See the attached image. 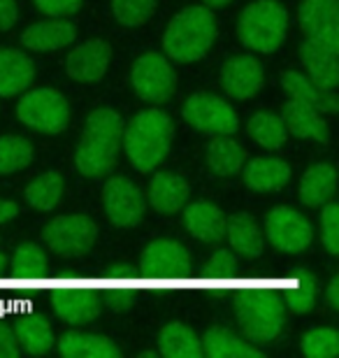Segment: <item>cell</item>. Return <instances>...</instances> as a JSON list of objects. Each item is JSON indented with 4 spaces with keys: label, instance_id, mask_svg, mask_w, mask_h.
Masks as SVG:
<instances>
[{
    "label": "cell",
    "instance_id": "cell-1",
    "mask_svg": "<svg viewBox=\"0 0 339 358\" xmlns=\"http://www.w3.org/2000/svg\"><path fill=\"white\" fill-rule=\"evenodd\" d=\"M228 282H233L228 293L237 296L235 321L242 331V338H247L254 345L272 342L286 324V305L279 300L281 291L258 289L244 272H237Z\"/></svg>",
    "mask_w": 339,
    "mask_h": 358
},
{
    "label": "cell",
    "instance_id": "cell-2",
    "mask_svg": "<svg viewBox=\"0 0 339 358\" xmlns=\"http://www.w3.org/2000/svg\"><path fill=\"white\" fill-rule=\"evenodd\" d=\"M124 126L121 114L112 107H98L86 117L75 152V166L79 173L91 179L110 173L121 152Z\"/></svg>",
    "mask_w": 339,
    "mask_h": 358
},
{
    "label": "cell",
    "instance_id": "cell-3",
    "mask_svg": "<svg viewBox=\"0 0 339 358\" xmlns=\"http://www.w3.org/2000/svg\"><path fill=\"white\" fill-rule=\"evenodd\" d=\"M175 138V124L161 107L137 112L131 124L124 126L121 147L137 173H154L168 156Z\"/></svg>",
    "mask_w": 339,
    "mask_h": 358
},
{
    "label": "cell",
    "instance_id": "cell-4",
    "mask_svg": "<svg viewBox=\"0 0 339 358\" xmlns=\"http://www.w3.org/2000/svg\"><path fill=\"white\" fill-rule=\"evenodd\" d=\"M216 35H219L216 14L207 5L184 7L165 28L163 54L172 63H196L209 54Z\"/></svg>",
    "mask_w": 339,
    "mask_h": 358
},
{
    "label": "cell",
    "instance_id": "cell-5",
    "mask_svg": "<svg viewBox=\"0 0 339 358\" xmlns=\"http://www.w3.org/2000/svg\"><path fill=\"white\" fill-rule=\"evenodd\" d=\"M237 33L251 52H277L288 35V10L279 0H254L242 10Z\"/></svg>",
    "mask_w": 339,
    "mask_h": 358
},
{
    "label": "cell",
    "instance_id": "cell-6",
    "mask_svg": "<svg viewBox=\"0 0 339 358\" xmlns=\"http://www.w3.org/2000/svg\"><path fill=\"white\" fill-rule=\"evenodd\" d=\"M339 31L312 35L305 38L300 47L302 66L307 68V77L326 100L328 114H337V82H339Z\"/></svg>",
    "mask_w": 339,
    "mask_h": 358
},
{
    "label": "cell",
    "instance_id": "cell-7",
    "mask_svg": "<svg viewBox=\"0 0 339 358\" xmlns=\"http://www.w3.org/2000/svg\"><path fill=\"white\" fill-rule=\"evenodd\" d=\"M100 238V228L86 214H61L42 228L40 242L61 259L89 254Z\"/></svg>",
    "mask_w": 339,
    "mask_h": 358
},
{
    "label": "cell",
    "instance_id": "cell-8",
    "mask_svg": "<svg viewBox=\"0 0 339 358\" xmlns=\"http://www.w3.org/2000/svg\"><path fill=\"white\" fill-rule=\"evenodd\" d=\"M17 117L28 128L59 135L70 126V105L61 91L42 87L26 91L24 98H19Z\"/></svg>",
    "mask_w": 339,
    "mask_h": 358
},
{
    "label": "cell",
    "instance_id": "cell-9",
    "mask_svg": "<svg viewBox=\"0 0 339 358\" xmlns=\"http://www.w3.org/2000/svg\"><path fill=\"white\" fill-rule=\"evenodd\" d=\"M184 119L196 131L207 135H235L240 131V117L235 107L209 91H196L186 98Z\"/></svg>",
    "mask_w": 339,
    "mask_h": 358
},
{
    "label": "cell",
    "instance_id": "cell-10",
    "mask_svg": "<svg viewBox=\"0 0 339 358\" xmlns=\"http://www.w3.org/2000/svg\"><path fill=\"white\" fill-rule=\"evenodd\" d=\"M189 266H191V256L182 242L170 238H158L151 240L140 254V268L144 270V275L135 279L140 282L142 293H151V284L156 279L170 275L177 282L179 277L189 272Z\"/></svg>",
    "mask_w": 339,
    "mask_h": 358
},
{
    "label": "cell",
    "instance_id": "cell-11",
    "mask_svg": "<svg viewBox=\"0 0 339 358\" xmlns=\"http://www.w3.org/2000/svg\"><path fill=\"white\" fill-rule=\"evenodd\" d=\"M131 84L142 100L161 105L175 93L177 75L165 54L144 52L142 56H137L131 68Z\"/></svg>",
    "mask_w": 339,
    "mask_h": 358
},
{
    "label": "cell",
    "instance_id": "cell-12",
    "mask_svg": "<svg viewBox=\"0 0 339 358\" xmlns=\"http://www.w3.org/2000/svg\"><path fill=\"white\" fill-rule=\"evenodd\" d=\"M265 238L279 252L302 254L314 242V228L298 210L277 205L265 217Z\"/></svg>",
    "mask_w": 339,
    "mask_h": 358
},
{
    "label": "cell",
    "instance_id": "cell-13",
    "mask_svg": "<svg viewBox=\"0 0 339 358\" xmlns=\"http://www.w3.org/2000/svg\"><path fill=\"white\" fill-rule=\"evenodd\" d=\"M103 205L107 217L114 226L131 228L144 217L147 212V198L144 191L137 186L131 177L117 175L110 177L103 186Z\"/></svg>",
    "mask_w": 339,
    "mask_h": 358
},
{
    "label": "cell",
    "instance_id": "cell-14",
    "mask_svg": "<svg viewBox=\"0 0 339 358\" xmlns=\"http://www.w3.org/2000/svg\"><path fill=\"white\" fill-rule=\"evenodd\" d=\"M112 47L103 38H89L72 49L66 59V73L79 84H98L107 75Z\"/></svg>",
    "mask_w": 339,
    "mask_h": 358
},
{
    "label": "cell",
    "instance_id": "cell-15",
    "mask_svg": "<svg viewBox=\"0 0 339 358\" xmlns=\"http://www.w3.org/2000/svg\"><path fill=\"white\" fill-rule=\"evenodd\" d=\"M219 80L230 98L251 100L265 87V70L251 54H237L221 66Z\"/></svg>",
    "mask_w": 339,
    "mask_h": 358
},
{
    "label": "cell",
    "instance_id": "cell-16",
    "mask_svg": "<svg viewBox=\"0 0 339 358\" xmlns=\"http://www.w3.org/2000/svg\"><path fill=\"white\" fill-rule=\"evenodd\" d=\"M281 121L286 126V133L300 140H314L321 142V145H330V140H333L330 126L323 119V114L316 107L302 103V100H288L284 105V112H281Z\"/></svg>",
    "mask_w": 339,
    "mask_h": 358
},
{
    "label": "cell",
    "instance_id": "cell-17",
    "mask_svg": "<svg viewBox=\"0 0 339 358\" xmlns=\"http://www.w3.org/2000/svg\"><path fill=\"white\" fill-rule=\"evenodd\" d=\"M184 226L200 242H221L226 238V214L209 200H193L184 205Z\"/></svg>",
    "mask_w": 339,
    "mask_h": 358
},
{
    "label": "cell",
    "instance_id": "cell-18",
    "mask_svg": "<svg viewBox=\"0 0 339 358\" xmlns=\"http://www.w3.org/2000/svg\"><path fill=\"white\" fill-rule=\"evenodd\" d=\"M244 184L256 193H277L291 182V166L279 156H258L244 163Z\"/></svg>",
    "mask_w": 339,
    "mask_h": 358
},
{
    "label": "cell",
    "instance_id": "cell-19",
    "mask_svg": "<svg viewBox=\"0 0 339 358\" xmlns=\"http://www.w3.org/2000/svg\"><path fill=\"white\" fill-rule=\"evenodd\" d=\"M35 80V66L31 56L21 49L0 47V98L21 96Z\"/></svg>",
    "mask_w": 339,
    "mask_h": 358
},
{
    "label": "cell",
    "instance_id": "cell-20",
    "mask_svg": "<svg viewBox=\"0 0 339 358\" xmlns=\"http://www.w3.org/2000/svg\"><path fill=\"white\" fill-rule=\"evenodd\" d=\"M191 198L189 179L177 173H156L149 182V203L158 214H177Z\"/></svg>",
    "mask_w": 339,
    "mask_h": 358
},
{
    "label": "cell",
    "instance_id": "cell-21",
    "mask_svg": "<svg viewBox=\"0 0 339 358\" xmlns=\"http://www.w3.org/2000/svg\"><path fill=\"white\" fill-rule=\"evenodd\" d=\"M77 40V28L70 21L52 19L31 24L21 33V45L31 52H59V49L72 45Z\"/></svg>",
    "mask_w": 339,
    "mask_h": 358
},
{
    "label": "cell",
    "instance_id": "cell-22",
    "mask_svg": "<svg viewBox=\"0 0 339 358\" xmlns=\"http://www.w3.org/2000/svg\"><path fill=\"white\" fill-rule=\"evenodd\" d=\"M226 238L230 249L244 259H258L265 252L263 228L247 212H237L226 219Z\"/></svg>",
    "mask_w": 339,
    "mask_h": 358
},
{
    "label": "cell",
    "instance_id": "cell-23",
    "mask_svg": "<svg viewBox=\"0 0 339 358\" xmlns=\"http://www.w3.org/2000/svg\"><path fill=\"white\" fill-rule=\"evenodd\" d=\"M54 347L68 358H117L124 354L114 340L105 338V335L84 333V331L63 333L56 340Z\"/></svg>",
    "mask_w": 339,
    "mask_h": 358
},
{
    "label": "cell",
    "instance_id": "cell-24",
    "mask_svg": "<svg viewBox=\"0 0 339 358\" xmlns=\"http://www.w3.org/2000/svg\"><path fill=\"white\" fill-rule=\"evenodd\" d=\"M335 184H337L335 168L330 163H314L300 177L298 184L300 203L309 207V210H319L330 198H335Z\"/></svg>",
    "mask_w": 339,
    "mask_h": 358
},
{
    "label": "cell",
    "instance_id": "cell-25",
    "mask_svg": "<svg viewBox=\"0 0 339 358\" xmlns=\"http://www.w3.org/2000/svg\"><path fill=\"white\" fill-rule=\"evenodd\" d=\"M33 312H24V319L17 321V319H12L14 321V326H12V331L14 335H17V342H19V347H21V352H28V354H33V356H45L49 354L54 349L56 345V335L52 331V326L47 324V319L42 317H33Z\"/></svg>",
    "mask_w": 339,
    "mask_h": 358
},
{
    "label": "cell",
    "instance_id": "cell-26",
    "mask_svg": "<svg viewBox=\"0 0 339 358\" xmlns=\"http://www.w3.org/2000/svg\"><path fill=\"white\" fill-rule=\"evenodd\" d=\"M205 159L207 166L219 177H233L242 173L247 163V152L233 135H214V140L205 149Z\"/></svg>",
    "mask_w": 339,
    "mask_h": 358
},
{
    "label": "cell",
    "instance_id": "cell-27",
    "mask_svg": "<svg viewBox=\"0 0 339 358\" xmlns=\"http://www.w3.org/2000/svg\"><path fill=\"white\" fill-rule=\"evenodd\" d=\"M158 354L170 358H203L200 335L182 321H170L158 335Z\"/></svg>",
    "mask_w": 339,
    "mask_h": 358
},
{
    "label": "cell",
    "instance_id": "cell-28",
    "mask_svg": "<svg viewBox=\"0 0 339 358\" xmlns=\"http://www.w3.org/2000/svg\"><path fill=\"white\" fill-rule=\"evenodd\" d=\"M203 345V356L209 358H247V356H263L254 342L247 338L226 331V328H209V331L200 338Z\"/></svg>",
    "mask_w": 339,
    "mask_h": 358
},
{
    "label": "cell",
    "instance_id": "cell-29",
    "mask_svg": "<svg viewBox=\"0 0 339 358\" xmlns=\"http://www.w3.org/2000/svg\"><path fill=\"white\" fill-rule=\"evenodd\" d=\"M298 28L305 38L339 31L337 0H302L298 5Z\"/></svg>",
    "mask_w": 339,
    "mask_h": 358
},
{
    "label": "cell",
    "instance_id": "cell-30",
    "mask_svg": "<svg viewBox=\"0 0 339 358\" xmlns=\"http://www.w3.org/2000/svg\"><path fill=\"white\" fill-rule=\"evenodd\" d=\"M63 191H66V182L59 170H47L40 177H35L31 184L24 189V200L28 207L38 212H52L59 207Z\"/></svg>",
    "mask_w": 339,
    "mask_h": 358
},
{
    "label": "cell",
    "instance_id": "cell-31",
    "mask_svg": "<svg viewBox=\"0 0 339 358\" xmlns=\"http://www.w3.org/2000/svg\"><path fill=\"white\" fill-rule=\"evenodd\" d=\"M247 131L251 135V140H254L256 145H261L263 149H281L288 138L284 121L272 112H256L254 117L249 119Z\"/></svg>",
    "mask_w": 339,
    "mask_h": 358
},
{
    "label": "cell",
    "instance_id": "cell-32",
    "mask_svg": "<svg viewBox=\"0 0 339 358\" xmlns=\"http://www.w3.org/2000/svg\"><path fill=\"white\" fill-rule=\"evenodd\" d=\"M35 159V149L26 138L3 135L0 138V175H14L26 170Z\"/></svg>",
    "mask_w": 339,
    "mask_h": 358
},
{
    "label": "cell",
    "instance_id": "cell-33",
    "mask_svg": "<svg viewBox=\"0 0 339 358\" xmlns=\"http://www.w3.org/2000/svg\"><path fill=\"white\" fill-rule=\"evenodd\" d=\"M49 266L47 254L42 252V247L38 242H21L17 249L12 252V256H7V270H12V275H19L21 279H28L31 275L45 272Z\"/></svg>",
    "mask_w": 339,
    "mask_h": 358
},
{
    "label": "cell",
    "instance_id": "cell-34",
    "mask_svg": "<svg viewBox=\"0 0 339 358\" xmlns=\"http://www.w3.org/2000/svg\"><path fill=\"white\" fill-rule=\"evenodd\" d=\"M281 87L288 91V96L291 98L302 100V103L316 107L321 114H328L326 100H323L319 89L314 87V82L309 80L307 75L298 73V70H286V73H281Z\"/></svg>",
    "mask_w": 339,
    "mask_h": 358
},
{
    "label": "cell",
    "instance_id": "cell-35",
    "mask_svg": "<svg viewBox=\"0 0 339 358\" xmlns=\"http://www.w3.org/2000/svg\"><path fill=\"white\" fill-rule=\"evenodd\" d=\"M158 0H112V14L121 26H144L156 14Z\"/></svg>",
    "mask_w": 339,
    "mask_h": 358
},
{
    "label": "cell",
    "instance_id": "cell-36",
    "mask_svg": "<svg viewBox=\"0 0 339 358\" xmlns=\"http://www.w3.org/2000/svg\"><path fill=\"white\" fill-rule=\"evenodd\" d=\"M300 349H302V354L309 358H333L339 352L337 331L330 326L312 328V331H307L302 335Z\"/></svg>",
    "mask_w": 339,
    "mask_h": 358
},
{
    "label": "cell",
    "instance_id": "cell-37",
    "mask_svg": "<svg viewBox=\"0 0 339 358\" xmlns=\"http://www.w3.org/2000/svg\"><path fill=\"white\" fill-rule=\"evenodd\" d=\"M321 210V242L330 256H337L339 252V221H337V200L330 198Z\"/></svg>",
    "mask_w": 339,
    "mask_h": 358
},
{
    "label": "cell",
    "instance_id": "cell-38",
    "mask_svg": "<svg viewBox=\"0 0 339 358\" xmlns=\"http://www.w3.org/2000/svg\"><path fill=\"white\" fill-rule=\"evenodd\" d=\"M33 3L49 19H66L82 7L84 0H33Z\"/></svg>",
    "mask_w": 339,
    "mask_h": 358
},
{
    "label": "cell",
    "instance_id": "cell-39",
    "mask_svg": "<svg viewBox=\"0 0 339 358\" xmlns=\"http://www.w3.org/2000/svg\"><path fill=\"white\" fill-rule=\"evenodd\" d=\"M209 270H214L216 275H228L230 277V270H237V266H240V256H237L233 249H216V252L209 256L207 261ZM207 277H216V275H209V272H205Z\"/></svg>",
    "mask_w": 339,
    "mask_h": 358
},
{
    "label": "cell",
    "instance_id": "cell-40",
    "mask_svg": "<svg viewBox=\"0 0 339 358\" xmlns=\"http://www.w3.org/2000/svg\"><path fill=\"white\" fill-rule=\"evenodd\" d=\"M21 354V347L17 342V335L0 317V358H17Z\"/></svg>",
    "mask_w": 339,
    "mask_h": 358
},
{
    "label": "cell",
    "instance_id": "cell-41",
    "mask_svg": "<svg viewBox=\"0 0 339 358\" xmlns=\"http://www.w3.org/2000/svg\"><path fill=\"white\" fill-rule=\"evenodd\" d=\"M19 21V5L17 0H0V31H10Z\"/></svg>",
    "mask_w": 339,
    "mask_h": 358
},
{
    "label": "cell",
    "instance_id": "cell-42",
    "mask_svg": "<svg viewBox=\"0 0 339 358\" xmlns=\"http://www.w3.org/2000/svg\"><path fill=\"white\" fill-rule=\"evenodd\" d=\"M19 205L12 203V200H0V224H7V221L19 217Z\"/></svg>",
    "mask_w": 339,
    "mask_h": 358
},
{
    "label": "cell",
    "instance_id": "cell-43",
    "mask_svg": "<svg viewBox=\"0 0 339 358\" xmlns=\"http://www.w3.org/2000/svg\"><path fill=\"white\" fill-rule=\"evenodd\" d=\"M326 307L330 312L339 310V296H337V277H330V282L326 286Z\"/></svg>",
    "mask_w": 339,
    "mask_h": 358
},
{
    "label": "cell",
    "instance_id": "cell-44",
    "mask_svg": "<svg viewBox=\"0 0 339 358\" xmlns=\"http://www.w3.org/2000/svg\"><path fill=\"white\" fill-rule=\"evenodd\" d=\"M228 3H233V0H203V5H207L209 10H214V7H223Z\"/></svg>",
    "mask_w": 339,
    "mask_h": 358
},
{
    "label": "cell",
    "instance_id": "cell-45",
    "mask_svg": "<svg viewBox=\"0 0 339 358\" xmlns=\"http://www.w3.org/2000/svg\"><path fill=\"white\" fill-rule=\"evenodd\" d=\"M5 268H7V256L0 252V275H5Z\"/></svg>",
    "mask_w": 339,
    "mask_h": 358
}]
</instances>
